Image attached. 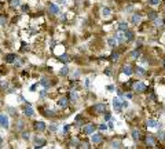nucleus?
Instances as JSON below:
<instances>
[{
    "label": "nucleus",
    "instance_id": "1",
    "mask_svg": "<svg viewBox=\"0 0 165 149\" xmlns=\"http://www.w3.org/2000/svg\"><path fill=\"white\" fill-rule=\"evenodd\" d=\"M106 111H107L106 101L105 102H96V104H94V105H91L90 108H88L90 115H94V116H102Z\"/></svg>",
    "mask_w": 165,
    "mask_h": 149
},
{
    "label": "nucleus",
    "instance_id": "2",
    "mask_svg": "<svg viewBox=\"0 0 165 149\" xmlns=\"http://www.w3.org/2000/svg\"><path fill=\"white\" fill-rule=\"evenodd\" d=\"M95 130H98V124L94 123V122H87L84 123L81 128H80V132H81L83 135H91L92 132H95Z\"/></svg>",
    "mask_w": 165,
    "mask_h": 149
},
{
    "label": "nucleus",
    "instance_id": "3",
    "mask_svg": "<svg viewBox=\"0 0 165 149\" xmlns=\"http://www.w3.org/2000/svg\"><path fill=\"white\" fill-rule=\"evenodd\" d=\"M143 17H144L143 13H140V11H134V13L131 14V18H129L131 25H134V26H136V28H138L139 25H142Z\"/></svg>",
    "mask_w": 165,
    "mask_h": 149
},
{
    "label": "nucleus",
    "instance_id": "4",
    "mask_svg": "<svg viewBox=\"0 0 165 149\" xmlns=\"http://www.w3.org/2000/svg\"><path fill=\"white\" fill-rule=\"evenodd\" d=\"M61 13V7L54 2H47V14L51 17H57Z\"/></svg>",
    "mask_w": 165,
    "mask_h": 149
},
{
    "label": "nucleus",
    "instance_id": "5",
    "mask_svg": "<svg viewBox=\"0 0 165 149\" xmlns=\"http://www.w3.org/2000/svg\"><path fill=\"white\" fill-rule=\"evenodd\" d=\"M143 142H144V145H146L147 148H157V144H158V141H157V138H155V135L154 134H146V135H143Z\"/></svg>",
    "mask_w": 165,
    "mask_h": 149
},
{
    "label": "nucleus",
    "instance_id": "6",
    "mask_svg": "<svg viewBox=\"0 0 165 149\" xmlns=\"http://www.w3.org/2000/svg\"><path fill=\"white\" fill-rule=\"evenodd\" d=\"M57 105H58V108H59L61 111L69 109V106H70V99H69V97H67V94H63V95L59 97L58 101H57Z\"/></svg>",
    "mask_w": 165,
    "mask_h": 149
},
{
    "label": "nucleus",
    "instance_id": "7",
    "mask_svg": "<svg viewBox=\"0 0 165 149\" xmlns=\"http://www.w3.org/2000/svg\"><path fill=\"white\" fill-rule=\"evenodd\" d=\"M90 139H91L92 145H98V146H100V145L105 144V135L100 131L99 132H92V134L90 135Z\"/></svg>",
    "mask_w": 165,
    "mask_h": 149
},
{
    "label": "nucleus",
    "instance_id": "8",
    "mask_svg": "<svg viewBox=\"0 0 165 149\" xmlns=\"http://www.w3.org/2000/svg\"><path fill=\"white\" fill-rule=\"evenodd\" d=\"M32 141H33V148L34 149H40V148H44L47 145V139L43 138V137L37 135V132L32 137Z\"/></svg>",
    "mask_w": 165,
    "mask_h": 149
},
{
    "label": "nucleus",
    "instance_id": "9",
    "mask_svg": "<svg viewBox=\"0 0 165 149\" xmlns=\"http://www.w3.org/2000/svg\"><path fill=\"white\" fill-rule=\"evenodd\" d=\"M39 84H40L43 88H47V90H50V88L54 86V84H57V82H55L54 79H51L50 76H43V77L39 80Z\"/></svg>",
    "mask_w": 165,
    "mask_h": 149
},
{
    "label": "nucleus",
    "instance_id": "10",
    "mask_svg": "<svg viewBox=\"0 0 165 149\" xmlns=\"http://www.w3.org/2000/svg\"><path fill=\"white\" fill-rule=\"evenodd\" d=\"M26 120L22 117H15V123H14V131L15 132H22L23 130H26Z\"/></svg>",
    "mask_w": 165,
    "mask_h": 149
},
{
    "label": "nucleus",
    "instance_id": "11",
    "mask_svg": "<svg viewBox=\"0 0 165 149\" xmlns=\"http://www.w3.org/2000/svg\"><path fill=\"white\" fill-rule=\"evenodd\" d=\"M32 128H33L34 132H44L47 130V124L43 122V120H34L32 123Z\"/></svg>",
    "mask_w": 165,
    "mask_h": 149
},
{
    "label": "nucleus",
    "instance_id": "12",
    "mask_svg": "<svg viewBox=\"0 0 165 149\" xmlns=\"http://www.w3.org/2000/svg\"><path fill=\"white\" fill-rule=\"evenodd\" d=\"M129 135H131V138L134 139L135 142H139V141L143 139V132H142V130H140V128H138V127H132Z\"/></svg>",
    "mask_w": 165,
    "mask_h": 149
},
{
    "label": "nucleus",
    "instance_id": "13",
    "mask_svg": "<svg viewBox=\"0 0 165 149\" xmlns=\"http://www.w3.org/2000/svg\"><path fill=\"white\" fill-rule=\"evenodd\" d=\"M121 102H123V99L120 98V97H114L113 98V101H111V105H113V109L116 113H123V105H121Z\"/></svg>",
    "mask_w": 165,
    "mask_h": 149
},
{
    "label": "nucleus",
    "instance_id": "14",
    "mask_svg": "<svg viewBox=\"0 0 165 149\" xmlns=\"http://www.w3.org/2000/svg\"><path fill=\"white\" fill-rule=\"evenodd\" d=\"M121 73L125 75L127 77H131V76L134 75V65H132L131 62L124 64V65L121 66Z\"/></svg>",
    "mask_w": 165,
    "mask_h": 149
},
{
    "label": "nucleus",
    "instance_id": "15",
    "mask_svg": "<svg viewBox=\"0 0 165 149\" xmlns=\"http://www.w3.org/2000/svg\"><path fill=\"white\" fill-rule=\"evenodd\" d=\"M99 14H100V17H102L103 19L111 18V17H113V9H111V7H109V6H103L102 9H100Z\"/></svg>",
    "mask_w": 165,
    "mask_h": 149
},
{
    "label": "nucleus",
    "instance_id": "16",
    "mask_svg": "<svg viewBox=\"0 0 165 149\" xmlns=\"http://www.w3.org/2000/svg\"><path fill=\"white\" fill-rule=\"evenodd\" d=\"M142 55H143V48L142 47H135L134 50L129 53V58L132 59V61H138V59H140Z\"/></svg>",
    "mask_w": 165,
    "mask_h": 149
},
{
    "label": "nucleus",
    "instance_id": "17",
    "mask_svg": "<svg viewBox=\"0 0 165 149\" xmlns=\"http://www.w3.org/2000/svg\"><path fill=\"white\" fill-rule=\"evenodd\" d=\"M123 53L118 50V48H114V50H111V54L109 55V61H110L111 64H116L120 61V58H121Z\"/></svg>",
    "mask_w": 165,
    "mask_h": 149
},
{
    "label": "nucleus",
    "instance_id": "18",
    "mask_svg": "<svg viewBox=\"0 0 165 149\" xmlns=\"http://www.w3.org/2000/svg\"><path fill=\"white\" fill-rule=\"evenodd\" d=\"M146 127L147 128H157V130H160L161 128V123L157 120L155 117H149V119H146Z\"/></svg>",
    "mask_w": 165,
    "mask_h": 149
},
{
    "label": "nucleus",
    "instance_id": "19",
    "mask_svg": "<svg viewBox=\"0 0 165 149\" xmlns=\"http://www.w3.org/2000/svg\"><path fill=\"white\" fill-rule=\"evenodd\" d=\"M150 23H151V26L154 28V29L158 30V29H161V28L165 26V18L162 17V15H158V17H157L153 22H150Z\"/></svg>",
    "mask_w": 165,
    "mask_h": 149
},
{
    "label": "nucleus",
    "instance_id": "20",
    "mask_svg": "<svg viewBox=\"0 0 165 149\" xmlns=\"http://www.w3.org/2000/svg\"><path fill=\"white\" fill-rule=\"evenodd\" d=\"M124 36H125V42H127V44H129V43H132V42H135V40H136L135 30L131 29V28L124 32Z\"/></svg>",
    "mask_w": 165,
    "mask_h": 149
},
{
    "label": "nucleus",
    "instance_id": "21",
    "mask_svg": "<svg viewBox=\"0 0 165 149\" xmlns=\"http://www.w3.org/2000/svg\"><path fill=\"white\" fill-rule=\"evenodd\" d=\"M109 148H113V149H121V148H127L124 142L120 138H113L110 141V144H109Z\"/></svg>",
    "mask_w": 165,
    "mask_h": 149
},
{
    "label": "nucleus",
    "instance_id": "22",
    "mask_svg": "<svg viewBox=\"0 0 165 149\" xmlns=\"http://www.w3.org/2000/svg\"><path fill=\"white\" fill-rule=\"evenodd\" d=\"M22 113H23V116L25 117H28V119H30V117H34V109L32 108V105H25L22 108Z\"/></svg>",
    "mask_w": 165,
    "mask_h": 149
},
{
    "label": "nucleus",
    "instance_id": "23",
    "mask_svg": "<svg viewBox=\"0 0 165 149\" xmlns=\"http://www.w3.org/2000/svg\"><path fill=\"white\" fill-rule=\"evenodd\" d=\"M57 61L61 62V64H70L72 61H73V57H72L70 54H67V53H63V54L59 55V57H57Z\"/></svg>",
    "mask_w": 165,
    "mask_h": 149
},
{
    "label": "nucleus",
    "instance_id": "24",
    "mask_svg": "<svg viewBox=\"0 0 165 149\" xmlns=\"http://www.w3.org/2000/svg\"><path fill=\"white\" fill-rule=\"evenodd\" d=\"M52 53H54L55 57H59L61 54L63 53H66V47H65V44H55V47L52 48Z\"/></svg>",
    "mask_w": 165,
    "mask_h": 149
},
{
    "label": "nucleus",
    "instance_id": "25",
    "mask_svg": "<svg viewBox=\"0 0 165 149\" xmlns=\"http://www.w3.org/2000/svg\"><path fill=\"white\" fill-rule=\"evenodd\" d=\"M69 75H70V68L67 66V64H63L58 70V76L59 77H67Z\"/></svg>",
    "mask_w": 165,
    "mask_h": 149
},
{
    "label": "nucleus",
    "instance_id": "26",
    "mask_svg": "<svg viewBox=\"0 0 165 149\" xmlns=\"http://www.w3.org/2000/svg\"><path fill=\"white\" fill-rule=\"evenodd\" d=\"M134 73L138 76V77H144V76H149L147 69H144L143 66H134Z\"/></svg>",
    "mask_w": 165,
    "mask_h": 149
},
{
    "label": "nucleus",
    "instance_id": "27",
    "mask_svg": "<svg viewBox=\"0 0 165 149\" xmlns=\"http://www.w3.org/2000/svg\"><path fill=\"white\" fill-rule=\"evenodd\" d=\"M18 58H19V57H18L15 53H6V54H4V58H3V59H4L6 64H14Z\"/></svg>",
    "mask_w": 165,
    "mask_h": 149
},
{
    "label": "nucleus",
    "instance_id": "28",
    "mask_svg": "<svg viewBox=\"0 0 165 149\" xmlns=\"http://www.w3.org/2000/svg\"><path fill=\"white\" fill-rule=\"evenodd\" d=\"M114 36H116V39H117L118 46H125V44H127V42H125V36H124V32H121V30L117 29V32L114 33Z\"/></svg>",
    "mask_w": 165,
    "mask_h": 149
},
{
    "label": "nucleus",
    "instance_id": "29",
    "mask_svg": "<svg viewBox=\"0 0 165 149\" xmlns=\"http://www.w3.org/2000/svg\"><path fill=\"white\" fill-rule=\"evenodd\" d=\"M106 43L110 50H114V48L118 47V43H117V39H116V36H110V37L106 39Z\"/></svg>",
    "mask_w": 165,
    "mask_h": 149
},
{
    "label": "nucleus",
    "instance_id": "30",
    "mask_svg": "<svg viewBox=\"0 0 165 149\" xmlns=\"http://www.w3.org/2000/svg\"><path fill=\"white\" fill-rule=\"evenodd\" d=\"M160 15V13L158 11H154V10H149L147 13H146V18H147V21L149 22H153L154 19L157 18Z\"/></svg>",
    "mask_w": 165,
    "mask_h": 149
},
{
    "label": "nucleus",
    "instance_id": "31",
    "mask_svg": "<svg viewBox=\"0 0 165 149\" xmlns=\"http://www.w3.org/2000/svg\"><path fill=\"white\" fill-rule=\"evenodd\" d=\"M7 6L11 10H17L21 7V0H7Z\"/></svg>",
    "mask_w": 165,
    "mask_h": 149
},
{
    "label": "nucleus",
    "instance_id": "32",
    "mask_svg": "<svg viewBox=\"0 0 165 149\" xmlns=\"http://www.w3.org/2000/svg\"><path fill=\"white\" fill-rule=\"evenodd\" d=\"M91 139H88V138H85V137H83L81 139H80V145H79V148H84V149H90V148H92L91 146Z\"/></svg>",
    "mask_w": 165,
    "mask_h": 149
},
{
    "label": "nucleus",
    "instance_id": "33",
    "mask_svg": "<svg viewBox=\"0 0 165 149\" xmlns=\"http://www.w3.org/2000/svg\"><path fill=\"white\" fill-rule=\"evenodd\" d=\"M0 126H2L3 128H6V130H8V128H10V119H8V115H7V113H3Z\"/></svg>",
    "mask_w": 165,
    "mask_h": 149
},
{
    "label": "nucleus",
    "instance_id": "34",
    "mask_svg": "<svg viewBox=\"0 0 165 149\" xmlns=\"http://www.w3.org/2000/svg\"><path fill=\"white\" fill-rule=\"evenodd\" d=\"M11 86V84H10V80H7V79H0V91H7V88H8Z\"/></svg>",
    "mask_w": 165,
    "mask_h": 149
},
{
    "label": "nucleus",
    "instance_id": "35",
    "mask_svg": "<svg viewBox=\"0 0 165 149\" xmlns=\"http://www.w3.org/2000/svg\"><path fill=\"white\" fill-rule=\"evenodd\" d=\"M117 29L121 30V32H125L127 29H129V23H128L127 21H120L117 23Z\"/></svg>",
    "mask_w": 165,
    "mask_h": 149
},
{
    "label": "nucleus",
    "instance_id": "36",
    "mask_svg": "<svg viewBox=\"0 0 165 149\" xmlns=\"http://www.w3.org/2000/svg\"><path fill=\"white\" fill-rule=\"evenodd\" d=\"M6 112H8V115L13 117H18V109L15 106H6Z\"/></svg>",
    "mask_w": 165,
    "mask_h": 149
},
{
    "label": "nucleus",
    "instance_id": "37",
    "mask_svg": "<svg viewBox=\"0 0 165 149\" xmlns=\"http://www.w3.org/2000/svg\"><path fill=\"white\" fill-rule=\"evenodd\" d=\"M155 138H157V141H158L160 144H164L165 142V131L160 128L158 132H157V135H155Z\"/></svg>",
    "mask_w": 165,
    "mask_h": 149
},
{
    "label": "nucleus",
    "instance_id": "38",
    "mask_svg": "<svg viewBox=\"0 0 165 149\" xmlns=\"http://www.w3.org/2000/svg\"><path fill=\"white\" fill-rule=\"evenodd\" d=\"M47 130H48V132H50V134H55V132L58 131V124H55V123L50 124V126L47 127Z\"/></svg>",
    "mask_w": 165,
    "mask_h": 149
},
{
    "label": "nucleus",
    "instance_id": "39",
    "mask_svg": "<svg viewBox=\"0 0 165 149\" xmlns=\"http://www.w3.org/2000/svg\"><path fill=\"white\" fill-rule=\"evenodd\" d=\"M21 138H22L23 141H28V142H29L30 138H32V137H30V132L26 131V130H23V131L21 132Z\"/></svg>",
    "mask_w": 165,
    "mask_h": 149
},
{
    "label": "nucleus",
    "instance_id": "40",
    "mask_svg": "<svg viewBox=\"0 0 165 149\" xmlns=\"http://www.w3.org/2000/svg\"><path fill=\"white\" fill-rule=\"evenodd\" d=\"M162 0H146V4L147 6H151V7H155V6H160Z\"/></svg>",
    "mask_w": 165,
    "mask_h": 149
},
{
    "label": "nucleus",
    "instance_id": "41",
    "mask_svg": "<svg viewBox=\"0 0 165 149\" xmlns=\"http://www.w3.org/2000/svg\"><path fill=\"white\" fill-rule=\"evenodd\" d=\"M98 130H99L100 132H103V131H107V130H109V128H107V123H106V122H103V123L98 124Z\"/></svg>",
    "mask_w": 165,
    "mask_h": 149
},
{
    "label": "nucleus",
    "instance_id": "42",
    "mask_svg": "<svg viewBox=\"0 0 165 149\" xmlns=\"http://www.w3.org/2000/svg\"><path fill=\"white\" fill-rule=\"evenodd\" d=\"M48 94H50V92H48V90H47V88H43V90H40L39 91V97H40V98H46V97H48Z\"/></svg>",
    "mask_w": 165,
    "mask_h": 149
},
{
    "label": "nucleus",
    "instance_id": "43",
    "mask_svg": "<svg viewBox=\"0 0 165 149\" xmlns=\"http://www.w3.org/2000/svg\"><path fill=\"white\" fill-rule=\"evenodd\" d=\"M19 9L22 10L23 14H26V13H29V11H30V6L28 4V3H25V4H21V7H19Z\"/></svg>",
    "mask_w": 165,
    "mask_h": 149
},
{
    "label": "nucleus",
    "instance_id": "44",
    "mask_svg": "<svg viewBox=\"0 0 165 149\" xmlns=\"http://www.w3.org/2000/svg\"><path fill=\"white\" fill-rule=\"evenodd\" d=\"M102 116H103V122H109L110 119H113V117H111V113H110V112H107V111L105 112Z\"/></svg>",
    "mask_w": 165,
    "mask_h": 149
},
{
    "label": "nucleus",
    "instance_id": "45",
    "mask_svg": "<svg viewBox=\"0 0 165 149\" xmlns=\"http://www.w3.org/2000/svg\"><path fill=\"white\" fill-rule=\"evenodd\" d=\"M103 73L106 75V76H113V70H111L110 66H106V68L103 69Z\"/></svg>",
    "mask_w": 165,
    "mask_h": 149
},
{
    "label": "nucleus",
    "instance_id": "46",
    "mask_svg": "<svg viewBox=\"0 0 165 149\" xmlns=\"http://www.w3.org/2000/svg\"><path fill=\"white\" fill-rule=\"evenodd\" d=\"M121 105H123V109H128V108H129V102H128L127 99H123Z\"/></svg>",
    "mask_w": 165,
    "mask_h": 149
},
{
    "label": "nucleus",
    "instance_id": "47",
    "mask_svg": "<svg viewBox=\"0 0 165 149\" xmlns=\"http://www.w3.org/2000/svg\"><path fill=\"white\" fill-rule=\"evenodd\" d=\"M106 90H109V91H116V86H113V84H109V86H106Z\"/></svg>",
    "mask_w": 165,
    "mask_h": 149
},
{
    "label": "nucleus",
    "instance_id": "48",
    "mask_svg": "<svg viewBox=\"0 0 165 149\" xmlns=\"http://www.w3.org/2000/svg\"><path fill=\"white\" fill-rule=\"evenodd\" d=\"M37 86H39V82L36 83V84H33V86H30V88H29L30 92H34V91H36V88H37Z\"/></svg>",
    "mask_w": 165,
    "mask_h": 149
},
{
    "label": "nucleus",
    "instance_id": "49",
    "mask_svg": "<svg viewBox=\"0 0 165 149\" xmlns=\"http://www.w3.org/2000/svg\"><path fill=\"white\" fill-rule=\"evenodd\" d=\"M90 84H91V80H90V79H85V80H84V86H85L87 88L90 87Z\"/></svg>",
    "mask_w": 165,
    "mask_h": 149
},
{
    "label": "nucleus",
    "instance_id": "50",
    "mask_svg": "<svg viewBox=\"0 0 165 149\" xmlns=\"http://www.w3.org/2000/svg\"><path fill=\"white\" fill-rule=\"evenodd\" d=\"M3 144H4V138H3V137H0V148L3 146Z\"/></svg>",
    "mask_w": 165,
    "mask_h": 149
},
{
    "label": "nucleus",
    "instance_id": "51",
    "mask_svg": "<svg viewBox=\"0 0 165 149\" xmlns=\"http://www.w3.org/2000/svg\"><path fill=\"white\" fill-rule=\"evenodd\" d=\"M2 117H3V113H0V123H2Z\"/></svg>",
    "mask_w": 165,
    "mask_h": 149
},
{
    "label": "nucleus",
    "instance_id": "52",
    "mask_svg": "<svg viewBox=\"0 0 165 149\" xmlns=\"http://www.w3.org/2000/svg\"><path fill=\"white\" fill-rule=\"evenodd\" d=\"M0 106H2V99H0Z\"/></svg>",
    "mask_w": 165,
    "mask_h": 149
},
{
    "label": "nucleus",
    "instance_id": "53",
    "mask_svg": "<svg viewBox=\"0 0 165 149\" xmlns=\"http://www.w3.org/2000/svg\"><path fill=\"white\" fill-rule=\"evenodd\" d=\"M2 76H3V75H2V73H0V79H2Z\"/></svg>",
    "mask_w": 165,
    "mask_h": 149
}]
</instances>
